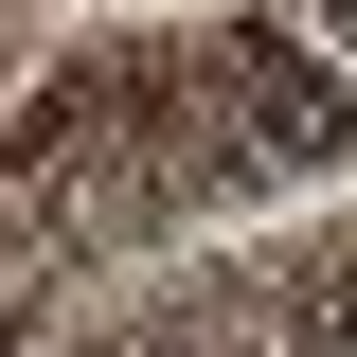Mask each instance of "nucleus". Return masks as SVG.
Returning a JSON list of instances; mask_svg holds the SVG:
<instances>
[{
	"mask_svg": "<svg viewBox=\"0 0 357 357\" xmlns=\"http://www.w3.org/2000/svg\"><path fill=\"white\" fill-rule=\"evenodd\" d=\"M304 357H357V268H321V304H304Z\"/></svg>",
	"mask_w": 357,
	"mask_h": 357,
	"instance_id": "obj_1",
	"label": "nucleus"
},
{
	"mask_svg": "<svg viewBox=\"0 0 357 357\" xmlns=\"http://www.w3.org/2000/svg\"><path fill=\"white\" fill-rule=\"evenodd\" d=\"M321 18H340V36H357V0H321Z\"/></svg>",
	"mask_w": 357,
	"mask_h": 357,
	"instance_id": "obj_2",
	"label": "nucleus"
}]
</instances>
